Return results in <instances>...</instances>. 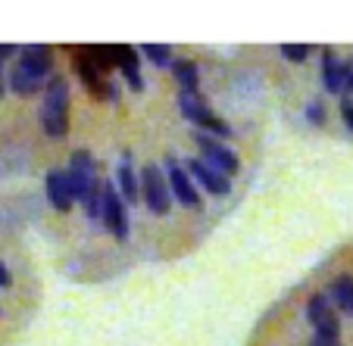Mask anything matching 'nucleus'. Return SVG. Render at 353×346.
I'll use <instances>...</instances> for the list:
<instances>
[{
    "mask_svg": "<svg viewBox=\"0 0 353 346\" xmlns=\"http://www.w3.org/2000/svg\"><path fill=\"white\" fill-rule=\"evenodd\" d=\"M344 87L353 94V69H350V66H347V81H344Z\"/></svg>",
    "mask_w": 353,
    "mask_h": 346,
    "instance_id": "nucleus-24",
    "label": "nucleus"
},
{
    "mask_svg": "<svg viewBox=\"0 0 353 346\" xmlns=\"http://www.w3.org/2000/svg\"><path fill=\"white\" fill-rule=\"evenodd\" d=\"M10 87H13L16 94H22V97H28V94H34L41 87V81L32 78V75H26L22 69H13V75H10Z\"/></svg>",
    "mask_w": 353,
    "mask_h": 346,
    "instance_id": "nucleus-17",
    "label": "nucleus"
},
{
    "mask_svg": "<svg viewBox=\"0 0 353 346\" xmlns=\"http://www.w3.org/2000/svg\"><path fill=\"white\" fill-rule=\"evenodd\" d=\"M116 63L122 66L128 85H132L134 91H141V87H144V81H141V75H138V60H134V50H132V47H116Z\"/></svg>",
    "mask_w": 353,
    "mask_h": 346,
    "instance_id": "nucleus-13",
    "label": "nucleus"
},
{
    "mask_svg": "<svg viewBox=\"0 0 353 346\" xmlns=\"http://www.w3.org/2000/svg\"><path fill=\"white\" fill-rule=\"evenodd\" d=\"M41 122H44V131L50 138H63L69 131V81L66 78H54L47 85Z\"/></svg>",
    "mask_w": 353,
    "mask_h": 346,
    "instance_id": "nucleus-2",
    "label": "nucleus"
},
{
    "mask_svg": "<svg viewBox=\"0 0 353 346\" xmlns=\"http://www.w3.org/2000/svg\"><path fill=\"white\" fill-rule=\"evenodd\" d=\"M188 169H191V175L200 181V187L210 193H216V197H222V193H228L232 187H228V178L225 175H219L216 169H210L207 162H200V160H188Z\"/></svg>",
    "mask_w": 353,
    "mask_h": 346,
    "instance_id": "nucleus-11",
    "label": "nucleus"
},
{
    "mask_svg": "<svg viewBox=\"0 0 353 346\" xmlns=\"http://www.w3.org/2000/svg\"><path fill=\"white\" fill-rule=\"evenodd\" d=\"M47 200L50 206L60 209V213H69L72 209V184H69V175L63 172H50L47 175Z\"/></svg>",
    "mask_w": 353,
    "mask_h": 346,
    "instance_id": "nucleus-10",
    "label": "nucleus"
},
{
    "mask_svg": "<svg viewBox=\"0 0 353 346\" xmlns=\"http://www.w3.org/2000/svg\"><path fill=\"white\" fill-rule=\"evenodd\" d=\"M10 272H7V266H3V262H0V287H10Z\"/></svg>",
    "mask_w": 353,
    "mask_h": 346,
    "instance_id": "nucleus-23",
    "label": "nucleus"
},
{
    "mask_svg": "<svg viewBox=\"0 0 353 346\" xmlns=\"http://www.w3.org/2000/svg\"><path fill=\"white\" fill-rule=\"evenodd\" d=\"M307 315H310V325L316 327V337H338L341 325H338V315L332 312V303L325 300V293H316L310 300Z\"/></svg>",
    "mask_w": 353,
    "mask_h": 346,
    "instance_id": "nucleus-7",
    "label": "nucleus"
},
{
    "mask_svg": "<svg viewBox=\"0 0 353 346\" xmlns=\"http://www.w3.org/2000/svg\"><path fill=\"white\" fill-rule=\"evenodd\" d=\"M307 116H310V122H313V125H322V122H325V109H322V103H319V100L310 103Z\"/></svg>",
    "mask_w": 353,
    "mask_h": 346,
    "instance_id": "nucleus-20",
    "label": "nucleus"
},
{
    "mask_svg": "<svg viewBox=\"0 0 353 346\" xmlns=\"http://www.w3.org/2000/svg\"><path fill=\"white\" fill-rule=\"evenodd\" d=\"M197 144H200V153H203V160H207V166H210V169H216V172H219V175H234V172H238V169H241L238 156H234L225 144H219V140L207 138V134H200V138H197Z\"/></svg>",
    "mask_w": 353,
    "mask_h": 346,
    "instance_id": "nucleus-6",
    "label": "nucleus"
},
{
    "mask_svg": "<svg viewBox=\"0 0 353 346\" xmlns=\"http://www.w3.org/2000/svg\"><path fill=\"white\" fill-rule=\"evenodd\" d=\"M281 56H288L291 63H303L310 56V47L307 44H281Z\"/></svg>",
    "mask_w": 353,
    "mask_h": 346,
    "instance_id": "nucleus-19",
    "label": "nucleus"
},
{
    "mask_svg": "<svg viewBox=\"0 0 353 346\" xmlns=\"http://www.w3.org/2000/svg\"><path fill=\"white\" fill-rule=\"evenodd\" d=\"M332 300L353 315V278L350 274H341V278L332 284Z\"/></svg>",
    "mask_w": 353,
    "mask_h": 346,
    "instance_id": "nucleus-14",
    "label": "nucleus"
},
{
    "mask_svg": "<svg viewBox=\"0 0 353 346\" xmlns=\"http://www.w3.org/2000/svg\"><path fill=\"white\" fill-rule=\"evenodd\" d=\"M175 78H179V85H181V91L185 94H194L197 91V66H194V63H188V60H179L175 63Z\"/></svg>",
    "mask_w": 353,
    "mask_h": 346,
    "instance_id": "nucleus-16",
    "label": "nucleus"
},
{
    "mask_svg": "<svg viewBox=\"0 0 353 346\" xmlns=\"http://www.w3.org/2000/svg\"><path fill=\"white\" fill-rule=\"evenodd\" d=\"M116 178H119V193L125 197V203H134L138 200V178H134V172H132V166L128 162H122L119 166V172H116Z\"/></svg>",
    "mask_w": 353,
    "mask_h": 346,
    "instance_id": "nucleus-15",
    "label": "nucleus"
},
{
    "mask_svg": "<svg viewBox=\"0 0 353 346\" xmlns=\"http://www.w3.org/2000/svg\"><path fill=\"white\" fill-rule=\"evenodd\" d=\"M179 107H181V113H185V119H191L194 125H203V128H210V131H216V134H225V138L232 134V128L213 116V109H210V103L203 100V97H200V91H194V94L181 91Z\"/></svg>",
    "mask_w": 353,
    "mask_h": 346,
    "instance_id": "nucleus-5",
    "label": "nucleus"
},
{
    "mask_svg": "<svg viewBox=\"0 0 353 346\" xmlns=\"http://www.w3.org/2000/svg\"><path fill=\"white\" fill-rule=\"evenodd\" d=\"M69 184H72V197L85 203L88 215L97 219L100 215V191H97V172H94V160L88 150H75L72 169H69Z\"/></svg>",
    "mask_w": 353,
    "mask_h": 346,
    "instance_id": "nucleus-1",
    "label": "nucleus"
},
{
    "mask_svg": "<svg viewBox=\"0 0 353 346\" xmlns=\"http://www.w3.org/2000/svg\"><path fill=\"white\" fill-rule=\"evenodd\" d=\"M166 166H169V187H172L175 200H179L181 206H188V209H197L200 206V193H197V187L191 184L188 172L181 166H175V160H169Z\"/></svg>",
    "mask_w": 353,
    "mask_h": 346,
    "instance_id": "nucleus-8",
    "label": "nucleus"
},
{
    "mask_svg": "<svg viewBox=\"0 0 353 346\" xmlns=\"http://www.w3.org/2000/svg\"><path fill=\"white\" fill-rule=\"evenodd\" d=\"M341 116H344V125L353 131V100H350V97H344V100H341Z\"/></svg>",
    "mask_w": 353,
    "mask_h": 346,
    "instance_id": "nucleus-21",
    "label": "nucleus"
},
{
    "mask_svg": "<svg viewBox=\"0 0 353 346\" xmlns=\"http://www.w3.org/2000/svg\"><path fill=\"white\" fill-rule=\"evenodd\" d=\"M144 56L154 63V66H172V47H166V44H147Z\"/></svg>",
    "mask_w": 353,
    "mask_h": 346,
    "instance_id": "nucleus-18",
    "label": "nucleus"
},
{
    "mask_svg": "<svg viewBox=\"0 0 353 346\" xmlns=\"http://www.w3.org/2000/svg\"><path fill=\"white\" fill-rule=\"evenodd\" d=\"M313 346H341V343H338V337H316Z\"/></svg>",
    "mask_w": 353,
    "mask_h": 346,
    "instance_id": "nucleus-22",
    "label": "nucleus"
},
{
    "mask_svg": "<svg viewBox=\"0 0 353 346\" xmlns=\"http://www.w3.org/2000/svg\"><path fill=\"white\" fill-rule=\"evenodd\" d=\"M16 69H22L26 75L44 81V75L50 72V50H47L44 44L26 47V50H22V60H19V66H16Z\"/></svg>",
    "mask_w": 353,
    "mask_h": 346,
    "instance_id": "nucleus-9",
    "label": "nucleus"
},
{
    "mask_svg": "<svg viewBox=\"0 0 353 346\" xmlns=\"http://www.w3.org/2000/svg\"><path fill=\"white\" fill-rule=\"evenodd\" d=\"M100 219L103 225L110 228L116 240H125L128 237V219H125V206H122V197L113 184H103L100 187Z\"/></svg>",
    "mask_w": 353,
    "mask_h": 346,
    "instance_id": "nucleus-4",
    "label": "nucleus"
},
{
    "mask_svg": "<svg viewBox=\"0 0 353 346\" xmlns=\"http://www.w3.org/2000/svg\"><path fill=\"white\" fill-rule=\"evenodd\" d=\"M141 191H144V203H147V209H150V213H157V215H166L169 213V206H172V187L166 184L160 166H147L144 169Z\"/></svg>",
    "mask_w": 353,
    "mask_h": 346,
    "instance_id": "nucleus-3",
    "label": "nucleus"
},
{
    "mask_svg": "<svg viewBox=\"0 0 353 346\" xmlns=\"http://www.w3.org/2000/svg\"><path fill=\"white\" fill-rule=\"evenodd\" d=\"M322 81H325V87H328L332 94H341V91H344L347 66H344V63H338V56H334L332 50H325V56H322Z\"/></svg>",
    "mask_w": 353,
    "mask_h": 346,
    "instance_id": "nucleus-12",
    "label": "nucleus"
}]
</instances>
